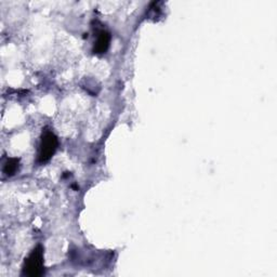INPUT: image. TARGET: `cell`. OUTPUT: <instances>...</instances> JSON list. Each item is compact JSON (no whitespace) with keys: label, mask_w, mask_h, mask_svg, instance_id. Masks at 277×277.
<instances>
[{"label":"cell","mask_w":277,"mask_h":277,"mask_svg":"<svg viewBox=\"0 0 277 277\" xmlns=\"http://www.w3.org/2000/svg\"><path fill=\"white\" fill-rule=\"evenodd\" d=\"M44 266V257L43 249L41 247L36 248L30 254V256L26 259L24 265V272L28 276H39L43 273Z\"/></svg>","instance_id":"obj_1"},{"label":"cell","mask_w":277,"mask_h":277,"mask_svg":"<svg viewBox=\"0 0 277 277\" xmlns=\"http://www.w3.org/2000/svg\"><path fill=\"white\" fill-rule=\"evenodd\" d=\"M57 146L56 137L52 132L47 131L41 140L40 152H39V159L40 162H47L53 155Z\"/></svg>","instance_id":"obj_2"},{"label":"cell","mask_w":277,"mask_h":277,"mask_svg":"<svg viewBox=\"0 0 277 277\" xmlns=\"http://www.w3.org/2000/svg\"><path fill=\"white\" fill-rule=\"evenodd\" d=\"M110 35L106 32H101L98 36V40L95 45V51L99 54L104 53L110 46Z\"/></svg>","instance_id":"obj_3"},{"label":"cell","mask_w":277,"mask_h":277,"mask_svg":"<svg viewBox=\"0 0 277 277\" xmlns=\"http://www.w3.org/2000/svg\"><path fill=\"white\" fill-rule=\"evenodd\" d=\"M19 162H18V159H10L9 162L7 163L6 167H5V172L8 174V175H11L15 172V170L18 169V165Z\"/></svg>","instance_id":"obj_4"}]
</instances>
